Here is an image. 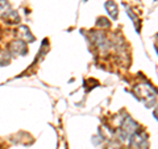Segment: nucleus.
Here are the masks:
<instances>
[{
  "label": "nucleus",
  "mask_w": 158,
  "mask_h": 149,
  "mask_svg": "<svg viewBox=\"0 0 158 149\" xmlns=\"http://www.w3.org/2000/svg\"><path fill=\"white\" fill-rule=\"evenodd\" d=\"M121 128H123V132H125L127 135L133 136L136 133L138 126L136 124L135 120H132L131 117H125V120H124V123H123V127Z\"/></svg>",
  "instance_id": "obj_2"
},
{
  "label": "nucleus",
  "mask_w": 158,
  "mask_h": 149,
  "mask_svg": "<svg viewBox=\"0 0 158 149\" xmlns=\"http://www.w3.org/2000/svg\"><path fill=\"white\" fill-rule=\"evenodd\" d=\"M9 11V4L6 0H0V15H6V12Z\"/></svg>",
  "instance_id": "obj_5"
},
{
  "label": "nucleus",
  "mask_w": 158,
  "mask_h": 149,
  "mask_svg": "<svg viewBox=\"0 0 158 149\" xmlns=\"http://www.w3.org/2000/svg\"><path fill=\"white\" fill-rule=\"evenodd\" d=\"M110 149H120V147L117 145V144H115V143H112L111 145H110Z\"/></svg>",
  "instance_id": "obj_6"
},
{
  "label": "nucleus",
  "mask_w": 158,
  "mask_h": 149,
  "mask_svg": "<svg viewBox=\"0 0 158 149\" xmlns=\"http://www.w3.org/2000/svg\"><path fill=\"white\" fill-rule=\"evenodd\" d=\"M106 7L108 9V13L111 15V17L112 19H116L117 17V7H116V4L113 3V2H108L106 4Z\"/></svg>",
  "instance_id": "obj_4"
},
{
  "label": "nucleus",
  "mask_w": 158,
  "mask_h": 149,
  "mask_svg": "<svg viewBox=\"0 0 158 149\" xmlns=\"http://www.w3.org/2000/svg\"><path fill=\"white\" fill-rule=\"evenodd\" d=\"M136 88L141 90V92L136 91V94H137L138 96H141V99H142V100H144L146 104H149V100H154L156 92H154V90H152V87H149L148 84H140V86H137Z\"/></svg>",
  "instance_id": "obj_1"
},
{
  "label": "nucleus",
  "mask_w": 158,
  "mask_h": 149,
  "mask_svg": "<svg viewBox=\"0 0 158 149\" xmlns=\"http://www.w3.org/2000/svg\"><path fill=\"white\" fill-rule=\"evenodd\" d=\"M12 50L13 52H19L20 54H25L27 53V45L23 41H15L12 44Z\"/></svg>",
  "instance_id": "obj_3"
}]
</instances>
